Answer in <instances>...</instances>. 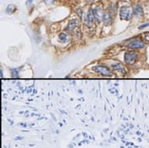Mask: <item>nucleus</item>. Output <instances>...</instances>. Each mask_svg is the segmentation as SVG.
<instances>
[{"instance_id":"f257e3e1","label":"nucleus","mask_w":149,"mask_h":148,"mask_svg":"<svg viewBox=\"0 0 149 148\" xmlns=\"http://www.w3.org/2000/svg\"><path fill=\"white\" fill-rule=\"evenodd\" d=\"M140 57H141L140 53H138L134 50H129V51H125L124 60H125V62L126 64L132 66L139 62Z\"/></svg>"},{"instance_id":"f03ea898","label":"nucleus","mask_w":149,"mask_h":148,"mask_svg":"<svg viewBox=\"0 0 149 148\" xmlns=\"http://www.w3.org/2000/svg\"><path fill=\"white\" fill-rule=\"evenodd\" d=\"M146 45L147 43L143 40L142 37H137V38H134V39L130 40L128 43L127 47L130 50L136 51V50H143V49H145Z\"/></svg>"},{"instance_id":"7ed1b4c3","label":"nucleus","mask_w":149,"mask_h":148,"mask_svg":"<svg viewBox=\"0 0 149 148\" xmlns=\"http://www.w3.org/2000/svg\"><path fill=\"white\" fill-rule=\"evenodd\" d=\"M133 15V9L129 5H124L120 6L119 10V17L121 20L130 21Z\"/></svg>"},{"instance_id":"20e7f679","label":"nucleus","mask_w":149,"mask_h":148,"mask_svg":"<svg viewBox=\"0 0 149 148\" xmlns=\"http://www.w3.org/2000/svg\"><path fill=\"white\" fill-rule=\"evenodd\" d=\"M92 71L97 73V74L102 75V76H106V77H111L113 76V71L107 66H105L103 64H97L95 67H92Z\"/></svg>"},{"instance_id":"39448f33","label":"nucleus","mask_w":149,"mask_h":148,"mask_svg":"<svg viewBox=\"0 0 149 148\" xmlns=\"http://www.w3.org/2000/svg\"><path fill=\"white\" fill-rule=\"evenodd\" d=\"M92 12H93V14H94L95 21L97 23H100L101 22L103 21L104 12L102 7H100V6H95V7L92 9Z\"/></svg>"},{"instance_id":"423d86ee","label":"nucleus","mask_w":149,"mask_h":148,"mask_svg":"<svg viewBox=\"0 0 149 148\" xmlns=\"http://www.w3.org/2000/svg\"><path fill=\"white\" fill-rule=\"evenodd\" d=\"M111 67L113 71H117L119 74H125L127 73V71L125 66L120 63H114L111 64Z\"/></svg>"},{"instance_id":"0eeeda50","label":"nucleus","mask_w":149,"mask_h":148,"mask_svg":"<svg viewBox=\"0 0 149 148\" xmlns=\"http://www.w3.org/2000/svg\"><path fill=\"white\" fill-rule=\"evenodd\" d=\"M113 17H114V14H113L111 12H109V10L104 12V16H103V22L105 23L106 26H110L113 21Z\"/></svg>"},{"instance_id":"6e6552de","label":"nucleus","mask_w":149,"mask_h":148,"mask_svg":"<svg viewBox=\"0 0 149 148\" xmlns=\"http://www.w3.org/2000/svg\"><path fill=\"white\" fill-rule=\"evenodd\" d=\"M95 17H94V14H93V12H92V9H91L89 11L87 12V14L85 16V18H84V23L86 24V26H93V24L95 22Z\"/></svg>"},{"instance_id":"1a4fd4ad","label":"nucleus","mask_w":149,"mask_h":148,"mask_svg":"<svg viewBox=\"0 0 149 148\" xmlns=\"http://www.w3.org/2000/svg\"><path fill=\"white\" fill-rule=\"evenodd\" d=\"M79 26V21L77 19H72V20L69 21L68 24L66 27V31L71 33L75 30V28H77Z\"/></svg>"},{"instance_id":"9d476101","label":"nucleus","mask_w":149,"mask_h":148,"mask_svg":"<svg viewBox=\"0 0 149 148\" xmlns=\"http://www.w3.org/2000/svg\"><path fill=\"white\" fill-rule=\"evenodd\" d=\"M133 15L137 17H141L143 15V9L141 4H136L133 7Z\"/></svg>"},{"instance_id":"9b49d317","label":"nucleus","mask_w":149,"mask_h":148,"mask_svg":"<svg viewBox=\"0 0 149 148\" xmlns=\"http://www.w3.org/2000/svg\"><path fill=\"white\" fill-rule=\"evenodd\" d=\"M69 40H70V37L66 33H60L58 35V41L61 44H66L68 42Z\"/></svg>"},{"instance_id":"f8f14e48","label":"nucleus","mask_w":149,"mask_h":148,"mask_svg":"<svg viewBox=\"0 0 149 148\" xmlns=\"http://www.w3.org/2000/svg\"><path fill=\"white\" fill-rule=\"evenodd\" d=\"M117 10H118V5H117V3H112L109 4V9H108V10L109 12H111L113 14H115L116 12H117Z\"/></svg>"},{"instance_id":"ddd939ff","label":"nucleus","mask_w":149,"mask_h":148,"mask_svg":"<svg viewBox=\"0 0 149 148\" xmlns=\"http://www.w3.org/2000/svg\"><path fill=\"white\" fill-rule=\"evenodd\" d=\"M15 9H16V7H15V6L14 4H10V5L7 6V8H6V12L7 14H12V13L15 10Z\"/></svg>"},{"instance_id":"4468645a","label":"nucleus","mask_w":149,"mask_h":148,"mask_svg":"<svg viewBox=\"0 0 149 148\" xmlns=\"http://www.w3.org/2000/svg\"><path fill=\"white\" fill-rule=\"evenodd\" d=\"M142 38L147 44H149V31L143 33V35H142Z\"/></svg>"},{"instance_id":"2eb2a0df","label":"nucleus","mask_w":149,"mask_h":148,"mask_svg":"<svg viewBox=\"0 0 149 148\" xmlns=\"http://www.w3.org/2000/svg\"><path fill=\"white\" fill-rule=\"evenodd\" d=\"M11 75L12 77L14 78L18 77V70H17V69H13L11 71Z\"/></svg>"},{"instance_id":"dca6fc26","label":"nucleus","mask_w":149,"mask_h":148,"mask_svg":"<svg viewBox=\"0 0 149 148\" xmlns=\"http://www.w3.org/2000/svg\"><path fill=\"white\" fill-rule=\"evenodd\" d=\"M147 27H149V22H148L143 23V24L141 25V26L138 27V28H139V29H143V28H147Z\"/></svg>"},{"instance_id":"f3484780","label":"nucleus","mask_w":149,"mask_h":148,"mask_svg":"<svg viewBox=\"0 0 149 148\" xmlns=\"http://www.w3.org/2000/svg\"><path fill=\"white\" fill-rule=\"evenodd\" d=\"M33 0H27V1H26V5H27V6L30 5V4L33 3Z\"/></svg>"},{"instance_id":"a211bd4d","label":"nucleus","mask_w":149,"mask_h":148,"mask_svg":"<svg viewBox=\"0 0 149 148\" xmlns=\"http://www.w3.org/2000/svg\"><path fill=\"white\" fill-rule=\"evenodd\" d=\"M45 2H47V3H53V2H55V1H56V0H44Z\"/></svg>"}]
</instances>
